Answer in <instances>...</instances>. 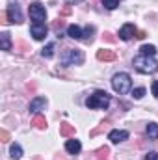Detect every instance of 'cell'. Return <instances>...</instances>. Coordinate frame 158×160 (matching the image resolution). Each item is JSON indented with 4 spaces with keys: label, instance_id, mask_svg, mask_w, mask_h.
<instances>
[{
    "label": "cell",
    "instance_id": "obj_23",
    "mask_svg": "<svg viewBox=\"0 0 158 160\" xmlns=\"http://www.w3.org/2000/svg\"><path fill=\"white\" fill-rule=\"evenodd\" d=\"M102 4H104L106 9H116L119 6V0H102Z\"/></svg>",
    "mask_w": 158,
    "mask_h": 160
},
{
    "label": "cell",
    "instance_id": "obj_19",
    "mask_svg": "<svg viewBox=\"0 0 158 160\" xmlns=\"http://www.w3.org/2000/svg\"><path fill=\"white\" fill-rule=\"evenodd\" d=\"M93 34H95V26H86V28H84V38H82V39L86 41V43H91V41H93Z\"/></svg>",
    "mask_w": 158,
    "mask_h": 160
},
{
    "label": "cell",
    "instance_id": "obj_11",
    "mask_svg": "<svg viewBox=\"0 0 158 160\" xmlns=\"http://www.w3.org/2000/svg\"><path fill=\"white\" fill-rule=\"evenodd\" d=\"M117 58V54L114 50H108V48H99L97 50V60L101 62H114Z\"/></svg>",
    "mask_w": 158,
    "mask_h": 160
},
{
    "label": "cell",
    "instance_id": "obj_24",
    "mask_svg": "<svg viewBox=\"0 0 158 160\" xmlns=\"http://www.w3.org/2000/svg\"><path fill=\"white\" fill-rule=\"evenodd\" d=\"M143 95H145V88H136V89L132 91V97H134V99H141Z\"/></svg>",
    "mask_w": 158,
    "mask_h": 160
},
{
    "label": "cell",
    "instance_id": "obj_2",
    "mask_svg": "<svg viewBox=\"0 0 158 160\" xmlns=\"http://www.w3.org/2000/svg\"><path fill=\"white\" fill-rule=\"evenodd\" d=\"M86 106L91 110H106L110 106V95L102 89H97L93 95L86 99Z\"/></svg>",
    "mask_w": 158,
    "mask_h": 160
},
{
    "label": "cell",
    "instance_id": "obj_17",
    "mask_svg": "<svg viewBox=\"0 0 158 160\" xmlns=\"http://www.w3.org/2000/svg\"><path fill=\"white\" fill-rule=\"evenodd\" d=\"M145 132H147V136L151 140H156L158 138V123H149L147 128H145Z\"/></svg>",
    "mask_w": 158,
    "mask_h": 160
},
{
    "label": "cell",
    "instance_id": "obj_25",
    "mask_svg": "<svg viewBox=\"0 0 158 160\" xmlns=\"http://www.w3.org/2000/svg\"><path fill=\"white\" fill-rule=\"evenodd\" d=\"M145 160H158V153H156V151H151V153H147Z\"/></svg>",
    "mask_w": 158,
    "mask_h": 160
},
{
    "label": "cell",
    "instance_id": "obj_12",
    "mask_svg": "<svg viewBox=\"0 0 158 160\" xmlns=\"http://www.w3.org/2000/svg\"><path fill=\"white\" fill-rule=\"evenodd\" d=\"M65 151L69 155H78L80 151H82V143H80L78 140H67L65 142Z\"/></svg>",
    "mask_w": 158,
    "mask_h": 160
},
{
    "label": "cell",
    "instance_id": "obj_29",
    "mask_svg": "<svg viewBox=\"0 0 158 160\" xmlns=\"http://www.w3.org/2000/svg\"><path fill=\"white\" fill-rule=\"evenodd\" d=\"M69 13H71V6L67 4V6L63 8V11H62V15H69Z\"/></svg>",
    "mask_w": 158,
    "mask_h": 160
},
{
    "label": "cell",
    "instance_id": "obj_15",
    "mask_svg": "<svg viewBox=\"0 0 158 160\" xmlns=\"http://www.w3.org/2000/svg\"><path fill=\"white\" fill-rule=\"evenodd\" d=\"M0 47H2V50H11V36L7 32L0 34Z\"/></svg>",
    "mask_w": 158,
    "mask_h": 160
},
{
    "label": "cell",
    "instance_id": "obj_4",
    "mask_svg": "<svg viewBox=\"0 0 158 160\" xmlns=\"http://www.w3.org/2000/svg\"><path fill=\"white\" fill-rule=\"evenodd\" d=\"M63 65H82L84 63V52L78 48H65L60 56Z\"/></svg>",
    "mask_w": 158,
    "mask_h": 160
},
{
    "label": "cell",
    "instance_id": "obj_16",
    "mask_svg": "<svg viewBox=\"0 0 158 160\" xmlns=\"http://www.w3.org/2000/svg\"><path fill=\"white\" fill-rule=\"evenodd\" d=\"M9 157L13 160L21 158V157H22V147H21L19 143H11V147H9Z\"/></svg>",
    "mask_w": 158,
    "mask_h": 160
},
{
    "label": "cell",
    "instance_id": "obj_5",
    "mask_svg": "<svg viewBox=\"0 0 158 160\" xmlns=\"http://www.w3.org/2000/svg\"><path fill=\"white\" fill-rule=\"evenodd\" d=\"M28 11H30V17H32L34 22H45V19H47V9H45L43 4H39V2L30 4Z\"/></svg>",
    "mask_w": 158,
    "mask_h": 160
},
{
    "label": "cell",
    "instance_id": "obj_14",
    "mask_svg": "<svg viewBox=\"0 0 158 160\" xmlns=\"http://www.w3.org/2000/svg\"><path fill=\"white\" fill-rule=\"evenodd\" d=\"M67 36L73 38V39H82V38H84V32L80 30L77 24H71V26L67 28Z\"/></svg>",
    "mask_w": 158,
    "mask_h": 160
},
{
    "label": "cell",
    "instance_id": "obj_18",
    "mask_svg": "<svg viewBox=\"0 0 158 160\" xmlns=\"http://www.w3.org/2000/svg\"><path fill=\"white\" fill-rule=\"evenodd\" d=\"M140 52H141L143 56H155V54H156V47H155V45H141Z\"/></svg>",
    "mask_w": 158,
    "mask_h": 160
},
{
    "label": "cell",
    "instance_id": "obj_22",
    "mask_svg": "<svg viewBox=\"0 0 158 160\" xmlns=\"http://www.w3.org/2000/svg\"><path fill=\"white\" fill-rule=\"evenodd\" d=\"M97 160H108V155H110V149L108 147H101V149H97Z\"/></svg>",
    "mask_w": 158,
    "mask_h": 160
},
{
    "label": "cell",
    "instance_id": "obj_26",
    "mask_svg": "<svg viewBox=\"0 0 158 160\" xmlns=\"http://www.w3.org/2000/svg\"><path fill=\"white\" fill-rule=\"evenodd\" d=\"M151 89H153V95H155V97L158 99V80H155V82H153V86H151Z\"/></svg>",
    "mask_w": 158,
    "mask_h": 160
},
{
    "label": "cell",
    "instance_id": "obj_21",
    "mask_svg": "<svg viewBox=\"0 0 158 160\" xmlns=\"http://www.w3.org/2000/svg\"><path fill=\"white\" fill-rule=\"evenodd\" d=\"M41 56H43V58H52V56H54V43H48V45L41 50Z\"/></svg>",
    "mask_w": 158,
    "mask_h": 160
},
{
    "label": "cell",
    "instance_id": "obj_9",
    "mask_svg": "<svg viewBox=\"0 0 158 160\" xmlns=\"http://www.w3.org/2000/svg\"><path fill=\"white\" fill-rule=\"evenodd\" d=\"M45 106H47V99H45V97H36L34 101H30L28 110H30L32 114H37L41 110H45Z\"/></svg>",
    "mask_w": 158,
    "mask_h": 160
},
{
    "label": "cell",
    "instance_id": "obj_13",
    "mask_svg": "<svg viewBox=\"0 0 158 160\" xmlns=\"http://www.w3.org/2000/svg\"><path fill=\"white\" fill-rule=\"evenodd\" d=\"M60 134H62V136H65V138H71V136H75V125L62 123V125H60Z\"/></svg>",
    "mask_w": 158,
    "mask_h": 160
},
{
    "label": "cell",
    "instance_id": "obj_7",
    "mask_svg": "<svg viewBox=\"0 0 158 160\" xmlns=\"http://www.w3.org/2000/svg\"><path fill=\"white\" fill-rule=\"evenodd\" d=\"M47 32H48V28H47L45 22H32V26H30V34L34 36V39H37V41L45 39Z\"/></svg>",
    "mask_w": 158,
    "mask_h": 160
},
{
    "label": "cell",
    "instance_id": "obj_30",
    "mask_svg": "<svg viewBox=\"0 0 158 160\" xmlns=\"http://www.w3.org/2000/svg\"><path fill=\"white\" fill-rule=\"evenodd\" d=\"M136 38H138V39H143V38H145V32H141V30H138V34H136Z\"/></svg>",
    "mask_w": 158,
    "mask_h": 160
},
{
    "label": "cell",
    "instance_id": "obj_28",
    "mask_svg": "<svg viewBox=\"0 0 158 160\" xmlns=\"http://www.w3.org/2000/svg\"><path fill=\"white\" fill-rule=\"evenodd\" d=\"M104 39L108 41V43H114V41H116V38H114L112 34H104Z\"/></svg>",
    "mask_w": 158,
    "mask_h": 160
},
{
    "label": "cell",
    "instance_id": "obj_6",
    "mask_svg": "<svg viewBox=\"0 0 158 160\" xmlns=\"http://www.w3.org/2000/svg\"><path fill=\"white\" fill-rule=\"evenodd\" d=\"M6 19H7V22H13V24H21L22 22V13H21V9H19L17 4H9L7 6Z\"/></svg>",
    "mask_w": 158,
    "mask_h": 160
},
{
    "label": "cell",
    "instance_id": "obj_20",
    "mask_svg": "<svg viewBox=\"0 0 158 160\" xmlns=\"http://www.w3.org/2000/svg\"><path fill=\"white\" fill-rule=\"evenodd\" d=\"M32 125H34L36 128H47V119H45L43 116H34Z\"/></svg>",
    "mask_w": 158,
    "mask_h": 160
},
{
    "label": "cell",
    "instance_id": "obj_10",
    "mask_svg": "<svg viewBox=\"0 0 158 160\" xmlns=\"http://www.w3.org/2000/svg\"><path fill=\"white\" fill-rule=\"evenodd\" d=\"M108 140H110L112 143L125 142V140H128V132H126V130H119V128H116V130H112V132L108 134Z\"/></svg>",
    "mask_w": 158,
    "mask_h": 160
},
{
    "label": "cell",
    "instance_id": "obj_1",
    "mask_svg": "<svg viewBox=\"0 0 158 160\" xmlns=\"http://www.w3.org/2000/svg\"><path fill=\"white\" fill-rule=\"evenodd\" d=\"M132 65H134V69L138 73H143V75H153V73L158 71V62L155 60V56H143V54H140V56L134 58Z\"/></svg>",
    "mask_w": 158,
    "mask_h": 160
},
{
    "label": "cell",
    "instance_id": "obj_27",
    "mask_svg": "<svg viewBox=\"0 0 158 160\" xmlns=\"http://www.w3.org/2000/svg\"><path fill=\"white\" fill-rule=\"evenodd\" d=\"M0 138H2V142H7L9 140V134L6 130H0Z\"/></svg>",
    "mask_w": 158,
    "mask_h": 160
},
{
    "label": "cell",
    "instance_id": "obj_8",
    "mask_svg": "<svg viewBox=\"0 0 158 160\" xmlns=\"http://www.w3.org/2000/svg\"><path fill=\"white\" fill-rule=\"evenodd\" d=\"M136 34H138V28H136L132 22L123 24L121 30H119V38H121L123 41H128V39H132V38H136Z\"/></svg>",
    "mask_w": 158,
    "mask_h": 160
},
{
    "label": "cell",
    "instance_id": "obj_31",
    "mask_svg": "<svg viewBox=\"0 0 158 160\" xmlns=\"http://www.w3.org/2000/svg\"><path fill=\"white\" fill-rule=\"evenodd\" d=\"M78 2H82V0H65V4H69V6L71 4H78Z\"/></svg>",
    "mask_w": 158,
    "mask_h": 160
},
{
    "label": "cell",
    "instance_id": "obj_3",
    "mask_svg": "<svg viewBox=\"0 0 158 160\" xmlns=\"http://www.w3.org/2000/svg\"><path fill=\"white\" fill-rule=\"evenodd\" d=\"M112 88H114V91L119 93V95L128 93L130 88H132V78H130V75H128V73H117V75H114V78H112Z\"/></svg>",
    "mask_w": 158,
    "mask_h": 160
}]
</instances>
